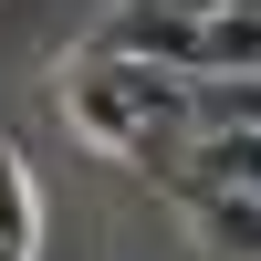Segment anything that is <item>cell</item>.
Here are the masks:
<instances>
[{
	"label": "cell",
	"instance_id": "cell-1",
	"mask_svg": "<svg viewBox=\"0 0 261 261\" xmlns=\"http://www.w3.org/2000/svg\"><path fill=\"white\" fill-rule=\"evenodd\" d=\"M63 125H73L84 146H105V157L167 178L178 146H188V73L136 63V53H94V42H84V53L63 63Z\"/></svg>",
	"mask_w": 261,
	"mask_h": 261
},
{
	"label": "cell",
	"instance_id": "cell-2",
	"mask_svg": "<svg viewBox=\"0 0 261 261\" xmlns=\"http://www.w3.org/2000/svg\"><path fill=\"white\" fill-rule=\"evenodd\" d=\"M188 220H199V251L261 261V188H209V199H188Z\"/></svg>",
	"mask_w": 261,
	"mask_h": 261
},
{
	"label": "cell",
	"instance_id": "cell-3",
	"mask_svg": "<svg viewBox=\"0 0 261 261\" xmlns=\"http://www.w3.org/2000/svg\"><path fill=\"white\" fill-rule=\"evenodd\" d=\"M261 125V73H188V136Z\"/></svg>",
	"mask_w": 261,
	"mask_h": 261
},
{
	"label": "cell",
	"instance_id": "cell-4",
	"mask_svg": "<svg viewBox=\"0 0 261 261\" xmlns=\"http://www.w3.org/2000/svg\"><path fill=\"white\" fill-rule=\"evenodd\" d=\"M32 251H42V199H32L21 146H0V261H32Z\"/></svg>",
	"mask_w": 261,
	"mask_h": 261
}]
</instances>
